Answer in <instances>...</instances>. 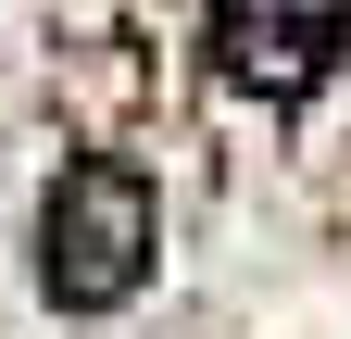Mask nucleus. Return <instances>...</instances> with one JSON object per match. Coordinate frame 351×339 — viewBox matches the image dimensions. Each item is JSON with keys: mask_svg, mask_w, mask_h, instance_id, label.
<instances>
[{"mask_svg": "<svg viewBox=\"0 0 351 339\" xmlns=\"http://www.w3.org/2000/svg\"><path fill=\"white\" fill-rule=\"evenodd\" d=\"M38 277H51V302L113 314L125 289L151 277V189L125 176V163H63L51 214H38Z\"/></svg>", "mask_w": 351, "mask_h": 339, "instance_id": "nucleus-1", "label": "nucleus"}, {"mask_svg": "<svg viewBox=\"0 0 351 339\" xmlns=\"http://www.w3.org/2000/svg\"><path fill=\"white\" fill-rule=\"evenodd\" d=\"M213 51H226L239 89L301 101V89H326L339 51H351V0H213Z\"/></svg>", "mask_w": 351, "mask_h": 339, "instance_id": "nucleus-2", "label": "nucleus"}]
</instances>
